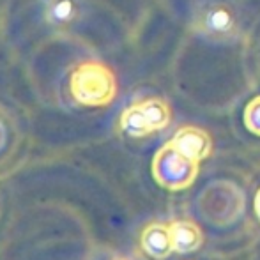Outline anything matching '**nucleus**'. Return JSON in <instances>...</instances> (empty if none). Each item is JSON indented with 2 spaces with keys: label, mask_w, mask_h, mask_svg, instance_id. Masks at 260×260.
I'll return each instance as SVG.
<instances>
[{
  "label": "nucleus",
  "mask_w": 260,
  "mask_h": 260,
  "mask_svg": "<svg viewBox=\"0 0 260 260\" xmlns=\"http://www.w3.org/2000/svg\"><path fill=\"white\" fill-rule=\"evenodd\" d=\"M75 101L85 106H106L117 96V80L108 66L96 60L80 64L69 80Z\"/></svg>",
  "instance_id": "obj_1"
},
{
  "label": "nucleus",
  "mask_w": 260,
  "mask_h": 260,
  "mask_svg": "<svg viewBox=\"0 0 260 260\" xmlns=\"http://www.w3.org/2000/svg\"><path fill=\"white\" fill-rule=\"evenodd\" d=\"M200 167L197 161L181 154L168 142L156 152L152 159V177L161 188L168 191L188 189L195 182Z\"/></svg>",
  "instance_id": "obj_2"
},
{
  "label": "nucleus",
  "mask_w": 260,
  "mask_h": 260,
  "mask_svg": "<svg viewBox=\"0 0 260 260\" xmlns=\"http://www.w3.org/2000/svg\"><path fill=\"white\" fill-rule=\"evenodd\" d=\"M237 20L236 11L226 2H212L204 7L202 13L195 16L193 28L204 38L212 41H225L237 34Z\"/></svg>",
  "instance_id": "obj_3"
},
{
  "label": "nucleus",
  "mask_w": 260,
  "mask_h": 260,
  "mask_svg": "<svg viewBox=\"0 0 260 260\" xmlns=\"http://www.w3.org/2000/svg\"><path fill=\"white\" fill-rule=\"evenodd\" d=\"M168 144L177 149L181 154L189 159L200 161L207 159L212 154V138L206 129L197 126H182L175 131L174 138Z\"/></svg>",
  "instance_id": "obj_4"
},
{
  "label": "nucleus",
  "mask_w": 260,
  "mask_h": 260,
  "mask_svg": "<svg viewBox=\"0 0 260 260\" xmlns=\"http://www.w3.org/2000/svg\"><path fill=\"white\" fill-rule=\"evenodd\" d=\"M140 248L152 260H165L174 253L170 225L163 221H151L140 234Z\"/></svg>",
  "instance_id": "obj_5"
},
{
  "label": "nucleus",
  "mask_w": 260,
  "mask_h": 260,
  "mask_svg": "<svg viewBox=\"0 0 260 260\" xmlns=\"http://www.w3.org/2000/svg\"><path fill=\"white\" fill-rule=\"evenodd\" d=\"M175 253H193L204 244V232L200 225L191 219H172L168 221Z\"/></svg>",
  "instance_id": "obj_6"
},
{
  "label": "nucleus",
  "mask_w": 260,
  "mask_h": 260,
  "mask_svg": "<svg viewBox=\"0 0 260 260\" xmlns=\"http://www.w3.org/2000/svg\"><path fill=\"white\" fill-rule=\"evenodd\" d=\"M119 127L122 133H126L127 137L131 138H144L152 135L151 124H149L147 117H145L144 110L140 108V105L133 103L129 105L122 113H120V119H119Z\"/></svg>",
  "instance_id": "obj_7"
},
{
  "label": "nucleus",
  "mask_w": 260,
  "mask_h": 260,
  "mask_svg": "<svg viewBox=\"0 0 260 260\" xmlns=\"http://www.w3.org/2000/svg\"><path fill=\"white\" fill-rule=\"evenodd\" d=\"M140 108L144 110L145 117H147L149 124H151L152 131H161L165 127H168V124L172 122V108L161 98H147V100L138 101Z\"/></svg>",
  "instance_id": "obj_8"
},
{
  "label": "nucleus",
  "mask_w": 260,
  "mask_h": 260,
  "mask_svg": "<svg viewBox=\"0 0 260 260\" xmlns=\"http://www.w3.org/2000/svg\"><path fill=\"white\" fill-rule=\"evenodd\" d=\"M14 133L11 124L0 115V167L13 156L14 152Z\"/></svg>",
  "instance_id": "obj_9"
},
{
  "label": "nucleus",
  "mask_w": 260,
  "mask_h": 260,
  "mask_svg": "<svg viewBox=\"0 0 260 260\" xmlns=\"http://www.w3.org/2000/svg\"><path fill=\"white\" fill-rule=\"evenodd\" d=\"M244 126L250 133L260 137V96L253 98L244 108Z\"/></svg>",
  "instance_id": "obj_10"
},
{
  "label": "nucleus",
  "mask_w": 260,
  "mask_h": 260,
  "mask_svg": "<svg viewBox=\"0 0 260 260\" xmlns=\"http://www.w3.org/2000/svg\"><path fill=\"white\" fill-rule=\"evenodd\" d=\"M73 14H75V6L71 0H57L50 11V16L55 23H66L68 20H71Z\"/></svg>",
  "instance_id": "obj_11"
},
{
  "label": "nucleus",
  "mask_w": 260,
  "mask_h": 260,
  "mask_svg": "<svg viewBox=\"0 0 260 260\" xmlns=\"http://www.w3.org/2000/svg\"><path fill=\"white\" fill-rule=\"evenodd\" d=\"M253 207H255V214H257V218L260 219V189L257 191V195H255V200H253Z\"/></svg>",
  "instance_id": "obj_12"
},
{
  "label": "nucleus",
  "mask_w": 260,
  "mask_h": 260,
  "mask_svg": "<svg viewBox=\"0 0 260 260\" xmlns=\"http://www.w3.org/2000/svg\"><path fill=\"white\" fill-rule=\"evenodd\" d=\"M108 260H129L127 257H122V255H113L112 258H108Z\"/></svg>",
  "instance_id": "obj_13"
}]
</instances>
